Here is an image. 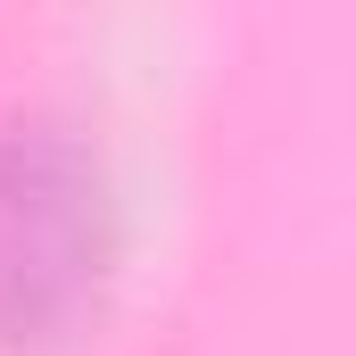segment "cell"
<instances>
[{"label":"cell","mask_w":356,"mask_h":356,"mask_svg":"<svg viewBox=\"0 0 356 356\" xmlns=\"http://www.w3.org/2000/svg\"><path fill=\"white\" fill-rule=\"evenodd\" d=\"M116 282V191L75 124L33 116L0 141V340L67 356L91 340Z\"/></svg>","instance_id":"1"}]
</instances>
